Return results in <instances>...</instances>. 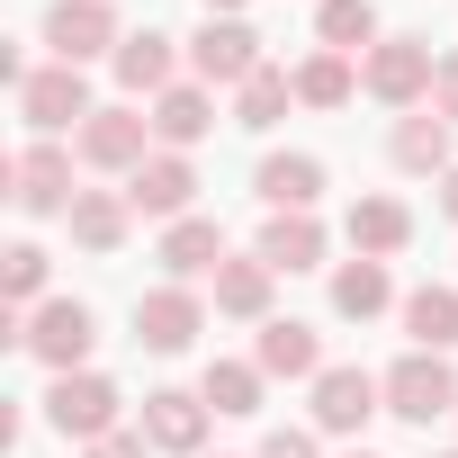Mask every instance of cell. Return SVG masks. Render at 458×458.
Returning <instances> with one entry per match:
<instances>
[{"mask_svg": "<svg viewBox=\"0 0 458 458\" xmlns=\"http://www.w3.org/2000/svg\"><path fill=\"white\" fill-rule=\"evenodd\" d=\"M10 342H19L28 360H46L55 377H72V369L90 360L99 324H90V306H81V297H46L37 315H10Z\"/></svg>", "mask_w": 458, "mask_h": 458, "instance_id": "cell-1", "label": "cell"}, {"mask_svg": "<svg viewBox=\"0 0 458 458\" xmlns=\"http://www.w3.org/2000/svg\"><path fill=\"white\" fill-rule=\"evenodd\" d=\"M431 81H440V64H431V46H422V37H377V46H369V64H360V90H369V99H386V108H404V117L431 99Z\"/></svg>", "mask_w": 458, "mask_h": 458, "instance_id": "cell-2", "label": "cell"}, {"mask_svg": "<svg viewBox=\"0 0 458 458\" xmlns=\"http://www.w3.org/2000/svg\"><path fill=\"white\" fill-rule=\"evenodd\" d=\"M117 404H126V395H117L99 369H72V377H55V386H46V422H55L64 440H81V449L117 431Z\"/></svg>", "mask_w": 458, "mask_h": 458, "instance_id": "cell-3", "label": "cell"}, {"mask_svg": "<svg viewBox=\"0 0 458 458\" xmlns=\"http://www.w3.org/2000/svg\"><path fill=\"white\" fill-rule=\"evenodd\" d=\"M386 413L395 422H431V413H458V377H449V351H404L386 369Z\"/></svg>", "mask_w": 458, "mask_h": 458, "instance_id": "cell-4", "label": "cell"}, {"mask_svg": "<svg viewBox=\"0 0 458 458\" xmlns=\"http://www.w3.org/2000/svg\"><path fill=\"white\" fill-rule=\"evenodd\" d=\"M261 64H270V55H261V37H252L243 19H207V28L189 37V72H198L207 90H243Z\"/></svg>", "mask_w": 458, "mask_h": 458, "instance_id": "cell-5", "label": "cell"}, {"mask_svg": "<svg viewBox=\"0 0 458 458\" xmlns=\"http://www.w3.org/2000/svg\"><path fill=\"white\" fill-rule=\"evenodd\" d=\"M46 46H55V64H90V55H117L126 28H117L108 0H55L46 10Z\"/></svg>", "mask_w": 458, "mask_h": 458, "instance_id": "cell-6", "label": "cell"}, {"mask_svg": "<svg viewBox=\"0 0 458 458\" xmlns=\"http://www.w3.org/2000/svg\"><path fill=\"white\" fill-rule=\"evenodd\" d=\"M19 117H28L37 135L90 126V81H81V64H46V72H28V90H19Z\"/></svg>", "mask_w": 458, "mask_h": 458, "instance_id": "cell-7", "label": "cell"}, {"mask_svg": "<svg viewBox=\"0 0 458 458\" xmlns=\"http://www.w3.org/2000/svg\"><path fill=\"white\" fill-rule=\"evenodd\" d=\"M10 180H19L10 198H19L28 216H72V198H81V189H72V153H64L55 135H37V144L10 162Z\"/></svg>", "mask_w": 458, "mask_h": 458, "instance_id": "cell-8", "label": "cell"}, {"mask_svg": "<svg viewBox=\"0 0 458 458\" xmlns=\"http://www.w3.org/2000/svg\"><path fill=\"white\" fill-rule=\"evenodd\" d=\"M144 135H153V117H135V108H90V126H81V162L90 171H144L153 153H144Z\"/></svg>", "mask_w": 458, "mask_h": 458, "instance_id": "cell-9", "label": "cell"}, {"mask_svg": "<svg viewBox=\"0 0 458 458\" xmlns=\"http://www.w3.org/2000/svg\"><path fill=\"white\" fill-rule=\"evenodd\" d=\"M198 324H207V306H198L180 279L135 297V342H144V351H189V342H198Z\"/></svg>", "mask_w": 458, "mask_h": 458, "instance_id": "cell-10", "label": "cell"}, {"mask_svg": "<svg viewBox=\"0 0 458 458\" xmlns=\"http://www.w3.org/2000/svg\"><path fill=\"white\" fill-rule=\"evenodd\" d=\"M377 404H386V377H369V369H351V360L315 377V431H360Z\"/></svg>", "mask_w": 458, "mask_h": 458, "instance_id": "cell-11", "label": "cell"}, {"mask_svg": "<svg viewBox=\"0 0 458 458\" xmlns=\"http://www.w3.org/2000/svg\"><path fill=\"white\" fill-rule=\"evenodd\" d=\"M207 395H189V386H153L144 395V440L153 449H171V458H198V440H207Z\"/></svg>", "mask_w": 458, "mask_h": 458, "instance_id": "cell-12", "label": "cell"}, {"mask_svg": "<svg viewBox=\"0 0 458 458\" xmlns=\"http://www.w3.org/2000/svg\"><path fill=\"white\" fill-rule=\"evenodd\" d=\"M252 189H261L270 216H315V198H324V162H315V153H270V162L252 171Z\"/></svg>", "mask_w": 458, "mask_h": 458, "instance_id": "cell-13", "label": "cell"}, {"mask_svg": "<svg viewBox=\"0 0 458 458\" xmlns=\"http://www.w3.org/2000/svg\"><path fill=\"white\" fill-rule=\"evenodd\" d=\"M126 198H135V216H162V225H180V216H189V198H198V171H189V153H153V162L126 180Z\"/></svg>", "mask_w": 458, "mask_h": 458, "instance_id": "cell-14", "label": "cell"}, {"mask_svg": "<svg viewBox=\"0 0 458 458\" xmlns=\"http://www.w3.org/2000/svg\"><path fill=\"white\" fill-rule=\"evenodd\" d=\"M180 37H162V28H135L108 64H117V90H135V99H162L171 90V72H180V55H171Z\"/></svg>", "mask_w": 458, "mask_h": 458, "instance_id": "cell-15", "label": "cell"}, {"mask_svg": "<svg viewBox=\"0 0 458 458\" xmlns=\"http://www.w3.org/2000/svg\"><path fill=\"white\" fill-rule=\"evenodd\" d=\"M252 360H261V377H324V342L297 315H270L261 342H252Z\"/></svg>", "mask_w": 458, "mask_h": 458, "instance_id": "cell-16", "label": "cell"}, {"mask_svg": "<svg viewBox=\"0 0 458 458\" xmlns=\"http://www.w3.org/2000/svg\"><path fill=\"white\" fill-rule=\"evenodd\" d=\"M386 153H395V171H431V180H449V171H458V162H449V117H440V108H413V117H395Z\"/></svg>", "mask_w": 458, "mask_h": 458, "instance_id": "cell-17", "label": "cell"}, {"mask_svg": "<svg viewBox=\"0 0 458 458\" xmlns=\"http://www.w3.org/2000/svg\"><path fill=\"white\" fill-rule=\"evenodd\" d=\"M404 243H413V207L404 198H360L351 207V252L360 261H395Z\"/></svg>", "mask_w": 458, "mask_h": 458, "instance_id": "cell-18", "label": "cell"}, {"mask_svg": "<svg viewBox=\"0 0 458 458\" xmlns=\"http://www.w3.org/2000/svg\"><path fill=\"white\" fill-rule=\"evenodd\" d=\"M207 126H216V99H207V81H171V90L153 99V135H162V153H189Z\"/></svg>", "mask_w": 458, "mask_h": 458, "instance_id": "cell-19", "label": "cell"}, {"mask_svg": "<svg viewBox=\"0 0 458 458\" xmlns=\"http://www.w3.org/2000/svg\"><path fill=\"white\" fill-rule=\"evenodd\" d=\"M162 270H171V279L225 270V225H216V216H180V225H162Z\"/></svg>", "mask_w": 458, "mask_h": 458, "instance_id": "cell-20", "label": "cell"}, {"mask_svg": "<svg viewBox=\"0 0 458 458\" xmlns=\"http://www.w3.org/2000/svg\"><path fill=\"white\" fill-rule=\"evenodd\" d=\"M270 261L261 252H243V261H225L216 270V315H234V324H270Z\"/></svg>", "mask_w": 458, "mask_h": 458, "instance_id": "cell-21", "label": "cell"}, {"mask_svg": "<svg viewBox=\"0 0 458 458\" xmlns=\"http://www.w3.org/2000/svg\"><path fill=\"white\" fill-rule=\"evenodd\" d=\"M126 216H135L126 189H81V198H72V243H81V252H117V243H126Z\"/></svg>", "mask_w": 458, "mask_h": 458, "instance_id": "cell-22", "label": "cell"}, {"mask_svg": "<svg viewBox=\"0 0 458 458\" xmlns=\"http://www.w3.org/2000/svg\"><path fill=\"white\" fill-rule=\"evenodd\" d=\"M386 306H395L386 261H351V270H333V315H342V324H369V315H386Z\"/></svg>", "mask_w": 458, "mask_h": 458, "instance_id": "cell-23", "label": "cell"}, {"mask_svg": "<svg viewBox=\"0 0 458 458\" xmlns=\"http://www.w3.org/2000/svg\"><path fill=\"white\" fill-rule=\"evenodd\" d=\"M261 386H270V377H261V360H207V377H198V395H207L216 413H234V422H243V413H261Z\"/></svg>", "mask_w": 458, "mask_h": 458, "instance_id": "cell-24", "label": "cell"}, {"mask_svg": "<svg viewBox=\"0 0 458 458\" xmlns=\"http://www.w3.org/2000/svg\"><path fill=\"white\" fill-rule=\"evenodd\" d=\"M288 99H297V72H279V64H261L243 90H234V126H252V135H270L279 117H288Z\"/></svg>", "mask_w": 458, "mask_h": 458, "instance_id": "cell-25", "label": "cell"}, {"mask_svg": "<svg viewBox=\"0 0 458 458\" xmlns=\"http://www.w3.org/2000/svg\"><path fill=\"white\" fill-rule=\"evenodd\" d=\"M261 261L270 270H315L324 261V225L315 216H270L261 225Z\"/></svg>", "mask_w": 458, "mask_h": 458, "instance_id": "cell-26", "label": "cell"}, {"mask_svg": "<svg viewBox=\"0 0 458 458\" xmlns=\"http://www.w3.org/2000/svg\"><path fill=\"white\" fill-rule=\"evenodd\" d=\"M404 333H413V351H449L458 342V288H413L404 297Z\"/></svg>", "mask_w": 458, "mask_h": 458, "instance_id": "cell-27", "label": "cell"}, {"mask_svg": "<svg viewBox=\"0 0 458 458\" xmlns=\"http://www.w3.org/2000/svg\"><path fill=\"white\" fill-rule=\"evenodd\" d=\"M315 37H324L333 55L377 46V0H315Z\"/></svg>", "mask_w": 458, "mask_h": 458, "instance_id": "cell-28", "label": "cell"}, {"mask_svg": "<svg viewBox=\"0 0 458 458\" xmlns=\"http://www.w3.org/2000/svg\"><path fill=\"white\" fill-rule=\"evenodd\" d=\"M351 90H360L351 55H333V46H324V55H306V64H297V99H306V108H351Z\"/></svg>", "mask_w": 458, "mask_h": 458, "instance_id": "cell-29", "label": "cell"}, {"mask_svg": "<svg viewBox=\"0 0 458 458\" xmlns=\"http://www.w3.org/2000/svg\"><path fill=\"white\" fill-rule=\"evenodd\" d=\"M0 279H10V315H37L46 306V243H10Z\"/></svg>", "mask_w": 458, "mask_h": 458, "instance_id": "cell-30", "label": "cell"}, {"mask_svg": "<svg viewBox=\"0 0 458 458\" xmlns=\"http://www.w3.org/2000/svg\"><path fill=\"white\" fill-rule=\"evenodd\" d=\"M81 458H153V440H144V431H108V440H90Z\"/></svg>", "mask_w": 458, "mask_h": 458, "instance_id": "cell-31", "label": "cell"}, {"mask_svg": "<svg viewBox=\"0 0 458 458\" xmlns=\"http://www.w3.org/2000/svg\"><path fill=\"white\" fill-rule=\"evenodd\" d=\"M431 108L458 126V55H440V81H431Z\"/></svg>", "mask_w": 458, "mask_h": 458, "instance_id": "cell-32", "label": "cell"}, {"mask_svg": "<svg viewBox=\"0 0 458 458\" xmlns=\"http://www.w3.org/2000/svg\"><path fill=\"white\" fill-rule=\"evenodd\" d=\"M261 458H315V431H270Z\"/></svg>", "mask_w": 458, "mask_h": 458, "instance_id": "cell-33", "label": "cell"}, {"mask_svg": "<svg viewBox=\"0 0 458 458\" xmlns=\"http://www.w3.org/2000/svg\"><path fill=\"white\" fill-rule=\"evenodd\" d=\"M440 216H449V225H458V171H449V180H440Z\"/></svg>", "mask_w": 458, "mask_h": 458, "instance_id": "cell-34", "label": "cell"}, {"mask_svg": "<svg viewBox=\"0 0 458 458\" xmlns=\"http://www.w3.org/2000/svg\"><path fill=\"white\" fill-rule=\"evenodd\" d=\"M207 19H243V0H207Z\"/></svg>", "mask_w": 458, "mask_h": 458, "instance_id": "cell-35", "label": "cell"}, {"mask_svg": "<svg viewBox=\"0 0 458 458\" xmlns=\"http://www.w3.org/2000/svg\"><path fill=\"white\" fill-rule=\"evenodd\" d=\"M351 458H377V449H351Z\"/></svg>", "mask_w": 458, "mask_h": 458, "instance_id": "cell-36", "label": "cell"}, {"mask_svg": "<svg viewBox=\"0 0 458 458\" xmlns=\"http://www.w3.org/2000/svg\"><path fill=\"white\" fill-rule=\"evenodd\" d=\"M440 458H458V449H440Z\"/></svg>", "mask_w": 458, "mask_h": 458, "instance_id": "cell-37", "label": "cell"}]
</instances>
